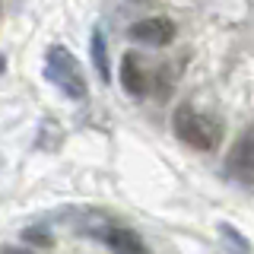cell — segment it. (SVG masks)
<instances>
[{
  "instance_id": "6da1fadb",
  "label": "cell",
  "mask_w": 254,
  "mask_h": 254,
  "mask_svg": "<svg viewBox=\"0 0 254 254\" xmlns=\"http://www.w3.org/2000/svg\"><path fill=\"white\" fill-rule=\"evenodd\" d=\"M45 76H48V83H54L70 102L89 99V83H86V76H83L79 61L70 54V48H64V45L48 48L45 51Z\"/></svg>"
},
{
  "instance_id": "7a4b0ae2",
  "label": "cell",
  "mask_w": 254,
  "mask_h": 254,
  "mask_svg": "<svg viewBox=\"0 0 254 254\" xmlns=\"http://www.w3.org/2000/svg\"><path fill=\"white\" fill-rule=\"evenodd\" d=\"M172 124H175V137L181 143H188V146H194V149H203V153L216 149L219 140H222V127H219L216 118L203 115V111H197L190 105H181L175 111Z\"/></svg>"
},
{
  "instance_id": "3957f363",
  "label": "cell",
  "mask_w": 254,
  "mask_h": 254,
  "mask_svg": "<svg viewBox=\"0 0 254 254\" xmlns=\"http://www.w3.org/2000/svg\"><path fill=\"white\" fill-rule=\"evenodd\" d=\"M226 172L242 185H254V127H245L238 133L226 156Z\"/></svg>"
},
{
  "instance_id": "277c9868",
  "label": "cell",
  "mask_w": 254,
  "mask_h": 254,
  "mask_svg": "<svg viewBox=\"0 0 254 254\" xmlns=\"http://www.w3.org/2000/svg\"><path fill=\"white\" fill-rule=\"evenodd\" d=\"M130 38L149 48H165L175 42V22L169 16H146L130 26Z\"/></svg>"
},
{
  "instance_id": "5b68a950",
  "label": "cell",
  "mask_w": 254,
  "mask_h": 254,
  "mask_svg": "<svg viewBox=\"0 0 254 254\" xmlns=\"http://www.w3.org/2000/svg\"><path fill=\"white\" fill-rule=\"evenodd\" d=\"M99 238L108 245L115 254H146V245H143V238L133 232V229L127 226H105L99 232Z\"/></svg>"
},
{
  "instance_id": "8992f818",
  "label": "cell",
  "mask_w": 254,
  "mask_h": 254,
  "mask_svg": "<svg viewBox=\"0 0 254 254\" xmlns=\"http://www.w3.org/2000/svg\"><path fill=\"white\" fill-rule=\"evenodd\" d=\"M121 86H124L127 95H137V99H143L149 92V73L133 51H127L124 61H121Z\"/></svg>"
},
{
  "instance_id": "52a82bcc",
  "label": "cell",
  "mask_w": 254,
  "mask_h": 254,
  "mask_svg": "<svg viewBox=\"0 0 254 254\" xmlns=\"http://www.w3.org/2000/svg\"><path fill=\"white\" fill-rule=\"evenodd\" d=\"M89 54H92V67H95V73H99V79H102V83H108V79H111V67H108V45H105L102 29H92Z\"/></svg>"
},
{
  "instance_id": "ba28073f",
  "label": "cell",
  "mask_w": 254,
  "mask_h": 254,
  "mask_svg": "<svg viewBox=\"0 0 254 254\" xmlns=\"http://www.w3.org/2000/svg\"><path fill=\"white\" fill-rule=\"evenodd\" d=\"M219 235H222V242H226L235 254H248V248H251L248 238H245L242 232H235V229L229 226V222H219Z\"/></svg>"
},
{
  "instance_id": "9c48e42d",
  "label": "cell",
  "mask_w": 254,
  "mask_h": 254,
  "mask_svg": "<svg viewBox=\"0 0 254 254\" xmlns=\"http://www.w3.org/2000/svg\"><path fill=\"white\" fill-rule=\"evenodd\" d=\"M22 238H26V242H38V245H51V242H54L51 235L38 232V229H26V232H22Z\"/></svg>"
},
{
  "instance_id": "30bf717a",
  "label": "cell",
  "mask_w": 254,
  "mask_h": 254,
  "mask_svg": "<svg viewBox=\"0 0 254 254\" xmlns=\"http://www.w3.org/2000/svg\"><path fill=\"white\" fill-rule=\"evenodd\" d=\"M0 254H35V251H29V248H13V245H6Z\"/></svg>"
},
{
  "instance_id": "8fae6325",
  "label": "cell",
  "mask_w": 254,
  "mask_h": 254,
  "mask_svg": "<svg viewBox=\"0 0 254 254\" xmlns=\"http://www.w3.org/2000/svg\"><path fill=\"white\" fill-rule=\"evenodd\" d=\"M3 70H6V54H0V76H3Z\"/></svg>"
},
{
  "instance_id": "7c38bea8",
  "label": "cell",
  "mask_w": 254,
  "mask_h": 254,
  "mask_svg": "<svg viewBox=\"0 0 254 254\" xmlns=\"http://www.w3.org/2000/svg\"><path fill=\"white\" fill-rule=\"evenodd\" d=\"M133 3H146V0H133Z\"/></svg>"
}]
</instances>
